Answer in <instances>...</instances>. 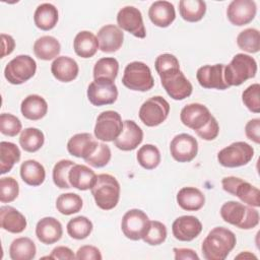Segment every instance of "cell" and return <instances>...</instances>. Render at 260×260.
<instances>
[{"label":"cell","instance_id":"cell-6","mask_svg":"<svg viewBox=\"0 0 260 260\" xmlns=\"http://www.w3.org/2000/svg\"><path fill=\"white\" fill-rule=\"evenodd\" d=\"M37 71V63L29 55H18L10 60L4 68V77L14 85L29 80Z\"/></svg>","mask_w":260,"mask_h":260},{"label":"cell","instance_id":"cell-18","mask_svg":"<svg viewBox=\"0 0 260 260\" xmlns=\"http://www.w3.org/2000/svg\"><path fill=\"white\" fill-rule=\"evenodd\" d=\"M209 109L199 103L186 105L180 113L181 122L195 132L200 130L211 118Z\"/></svg>","mask_w":260,"mask_h":260},{"label":"cell","instance_id":"cell-17","mask_svg":"<svg viewBox=\"0 0 260 260\" xmlns=\"http://www.w3.org/2000/svg\"><path fill=\"white\" fill-rule=\"evenodd\" d=\"M224 64H214V65H204L198 68L196 73V78L198 83L207 89H219L223 90L230 86L224 81L223 77Z\"/></svg>","mask_w":260,"mask_h":260},{"label":"cell","instance_id":"cell-1","mask_svg":"<svg viewBox=\"0 0 260 260\" xmlns=\"http://www.w3.org/2000/svg\"><path fill=\"white\" fill-rule=\"evenodd\" d=\"M237 244L236 235L229 229H212L201 245L202 255L206 260H224Z\"/></svg>","mask_w":260,"mask_h":260},{"label":"cell","instance_id":"cell-16","mask_svg":"<svg viewBox=\"0 0 260 260\" xmlns=\"http://www.w3.org/2000/svg\"><path fill=\"white\" fill-rule=\"evenodd\" d=\"M257 6L253 0H233L226 8L230 22L237 26L250 23L256 16Z\"/></svg>","mask_w":260,"mask_h":260},{"label":"cell","instance_id":"cell-11","mask_svg":"<svg viewBox=\"0 0 260 260\" xmlns=\"http://www.w3.org/2000/svg\"><path fill=\"white\" fill-rule=\"evenodd\" d=\"M150 225L147 214L137 208L128 210L122 217L121 230L124 236L132 241L143 239Z\"/></svg>","mask_w":260,"mask_h":260},{"label":"cell","instance_id":"cell-30","mask_svg":"<svg viewBox=\"0 0 260 260\" xmlns=\"http://www.w3.org/2000/svg\"><path fill=\"white\" fill-rule=\"evenodd\" d=\"M98 38L88 30L79 31L73 41V49L77 56L87 59L95 55L99 49Z\"/></svg>","mask_w":260,"mask_h":260},{"label":"cell","instance_id":"cell-25","mask_svg":"<svg viewBox=\"0 0 260 260\" xmlns=\"http://www.w3.org/2000/svg\"><path fill=\"white\" fill-rule=\"evenodd\" d=\"M53 76L61 82L73 81L79 72L77 62L68 56H59L51 64Z\"/></svg>","mask_w":260,"mask_h":260},{"label":"cell","instance_id":"cell-12","mask_svg":"<svg viewBox=\"0 0 260 260\" xmlns=\"http://www.w3.org/2000/svg\"><path fill=\"white\" fill-rule=\"evenodd\" d=\"M159 77L162 87L173 100L182 101L191 95L193 86L180 69L172 70L159 75Z\"/></svg>","mask_w":260,"mask_h":260},{"label":"cell","instance_id":"cell-33","mask_svg":"<svg viewBox=\"0 0 260 260\" xmlns=\"http://www.w3.org/2000/svg\"><path fill=\"white\" fill-rule=\"evenodd\" d=\"M20 177L26 185L37 187L44 183L46 171L41 162L35 159H27L20 166Z\"/></svg>","mask_w":260,"mask_h":260},{"label":"cell","instance_id":"cell-28","mask_svg":"<svg viewBox=\"0 0 260 260\" xmlns=\"http://www.w3.org/2000/svg\"><path fill=\"white\" fill-rule=\"evenodd\" d=\"M96 175L95 173L84 165L75 164L69 173V182L71 187L80 190L86 191L92 188L95 183Z\"/></svg>","mask_w":260,"mask_h":260},{"label":"cell","instance_id":"cell-50","mask_svg":"<svg viewBox=\"0 0 260 260\" xmlns=\"http://www.w3.org/2000/svg\"><path fill=\"white\" fill-rule=\"evenodd\" d=\"M219 133V125L216 121V119L211 116L210 120L198 131H196V134L203 140L211 141L214 140Z\"/></svg>","mask_w":260,"mask_h":260},{"label":"cell","instance_id":"cell-56","mask_svg":"<svg viewBox=\"0 0 260 260\" xmlns=\"http://www.w3.org/2000/svg\"><path fill=\"white\" fill-rule=\"evenodd\" d=\"M241 257H244V258H256L255 255L249 253L248 251H246V252H244V253H241V254H239L238 256H236L237 259H238V258H241Z\"/></svg>","mask_w":260,"mask_h":260},{"label":"cell","instance_id":"cell-49","mask_svg":"<svg viewBox=\"0 0 260 260\" xmlns=\"http://www.w3.org/2000/svg\"><path fill=\"white\" fill-rule=\"evenodd\" d=\"M154 67L159 76V75L170 72L172 70L180 69V63L176 56H174L173 54L165 53V54H160L156 57L155 62H154Z\"/></svg>","mask_w":260,"mask_h":260},{"label":"cell","instance_id":"cell-42","mask_svg":"<svg viewBox=\"0 0 260 260\" xmlns=\"http://www.w3.org/2000/svg\"><path fill=\"white\" fill-rule=\"evenodd\" d=\"M68 235L75 240L86 239L92 232V222L86 216H76L67 223Z\"/></svg>","mask_w":260,"mask_h":260},{"label":"cell","instance_id":"cell-45","mask_svg":"<svg viewBox=\"0 0 260 260\" xmlns=\"http://www.w3.org/2000/svg\"><path fill=\"white\" fill-rule=\"evenodd\" d=\"M19 194V185L12 177H3L0 179V201L9 203L14 201Z\"/></svg>","mask_w":260,"mask_h":260},{"label":"cell","instance_id":"cell-55","mask_svg":"<svg viewBox=\"0 0 260 260\" xmlns=\"http://www.w3.org/2000/svg\"><path fill=\"white\" fill-rule=\"evenodd\" d=\"M1 41H2V53L1 58H4L7 55H10L14 48H15V41L14 39L6 34H1Z\"/></svg>","mask_w":260,"mask_h":260},{"label":"cell","instance_id":"cell-31","mask_svg":"<svg viewBox=\"0 0 260 260\" xmlns=\"http://www.w3.org/2000/svg\"><path fill=\"white\" fill-rule=\"evenodd\" d=\"M59 13L57 8L51 3L40 4L34 14V21L38 28L42 30H51L58 22Z\"/></svg>","mask_w":260,"mask_h":260},{"label":"cell","instance_id":"cell-48","mask_svg":"<svg viewBox=\"0 0 260 260\" xmlns=\"http://www.w3.org/2000/svg\"><path fill=\"white\" fill-rule=\"evenodd\" d=\"M21 122L16 116L9 113H2L0 115V131L2 134L14 137L21 131Z\"/></svg>","mask_w":260,"mask_h":260},{"label":"cell","instance_id":"cell-4","mask_svg":"<svg viewBox=\"0 0 260 260\" xmlns=\"http://www.w3.org/2000/svg\"><path fill=\"white\" fill-rule=\"evenodd\" d=\"M257 62L250 55L236 54L228 65H224L223 77L229 86H239L248 79L255 77Z\"/></svg>","mask_w":260,"mask_h":260},{"label":"cell","instance_id":"cell-54","mask_svg":"<svg viewBox=\"0 0 260 260\" xmlns=\"http://www.w3.org/2000/svg\"><path fill=\"white\" fill-rule=\"evenodd\" d=\"M175 260H198L199 256L197 253L189 248H174Z\"/></svg>","mask_w":260,"mask_h":260},{"label":"cell","instance_id":"cell-5","mask_svg":"<svg viewBox=\"0 0 260 260\" xmlns=\"http://www.w3.org/2000/svg\"><path fill=\"white\" fill-rule=\"evenodd\" d=\"M124 86L135 91H147L154 85L150 68L143 62L133 61L126 65L122 77Z\"/></svg>","mask_w":260,"mask_h":260},{"label":"cell","instance_id":"cell-38","mask_svg":"<svg viewBox=\"0 0 260 260\" xmlns=\"http://www.w3.org/2000/svg\"><path fill=\"white\" fill-rule=\"evenodd\" d=\"M83 201L81 197L76 193H63L58 196L56 200L57 210L64 215H71L81 210Z\"/></svg>","mask_w":260,"mask_h":260},{"label":"cell","instance_id":"cell-21","mask_svg":"<svg viewBox=\"0 0 260 260\" xmlns=\"http://www.w3.org/2000/svg\"><path fill=\"white\" fill-rule=\"evenodd\" d=\"M100 50L104 53L117 52L123 45L124 32L115 24H106L98 31Z\"/></svg>","mask_w":260,"mask_h":260},{"label":"cell","instance_id":"cell-53","mask_svg":"<svg viewBox=\"0 0 260 260\" xmlns=\"http://www.w3.org/2000/svg\"><path fill=\"white\" fill-rule=\"evenodd\" d=\"M44 258H49V259H56V260H71V259H75V255L73 253V251L65 246H58L55 247L51 254L47 257Z\"/></svg>","mask_w":260,"mask_h":260},{"label":"cell","instance_id":"cell-24","mask_svg":"<svg viewBox=\"0 0 260 260\" xmlns=\"http://www.w3.org/2000/svg\"><path fill=\"white\" fill-rule=\"evenodd\" d=\"M148 16L150 21L155 26L168 27L174 22L176 18L175 7L169 1H155L150 5L148 9Z\"/></svg>","mask_w":260,"mask_h":260},{"label":"cell","instance_id":"cell-27","mask_svg":"<svg viewBox=\"0 0 260 260\" xmlns=\"http://www.w3.org/2000/svg\"><path fill=\"white\" fill-rule=\"evenodd\" d=\"M177 203L187 211H197L205 204L204 194L196 187H183L177 193Z\"/></svg>","mask_w":260,"mask_h":260},{"label":"cell","instance_id":"cell-32","mask_svg":"<svg viewBox=\"0 0 260 260\" xmlns=\"http://www.w3.org/2000/svg\"><path fill=\"white\" fill-rule=\"evenodd\" d=\"M34 53L41 60L49 61L56 59L61 51L59 41L52 36H43L34 44Z\"/></svg>","mask_w":260,"mask_h":260},{"label":"cell","instance_id":"cell-22","mask_svg":"<svg viewBox=\"0 0 260 260\" xmlns=\"http://www.w3.org/2000/svg\"><path fill=\"white\" fill-rule=\"evenodd\" d=\"M99 142L90 133H77L67 142L68 152L78 158H86L98 147Z\"/></svg>","mask_w":260,"mask_h":260},{"label":"cell","instance_id":"cell-3","mask_svg":"<svg viewBox=\"0 0 260 260\" xmlns=\"http://www.w3.org/2000/svg\"><path fill=\"white\" fill-rule=\"evenodd\" d=\"M91 195L98 207L103 210L115 208L120 199V184L118 180L110 174H100L95 183L90 189Z\"/></svg>","mask_w":260,"mask_h":260},{"label":"cell","instance_id":"cell-15","mask_svg":"<svg viewBox=\"0 0 260 260\" xmlns=\"http://www.w3.org/2000/svg\"><path fill=\"white\" fill-rule=\"evenodd\" d=\"M170 152L175 160L179 162H189L197 155L198 142L196 138L190 134H178L170 143Z\"/></svg>","mask_w":260,"mask_h":260},{"label":"cell","instance_id":"cell-37","mask_svg":"<svg viewBox=\"0 0 260 260\" xmlns=\"http://www.w3.org/2000/svg\"><path fill=\"white\" fill-rule=\"evenodd\" d=\"M45 142L44 133L35 127H28L21 131L19 144L26 152H36L42 148Z\"/></svg>","mask_w":260,"mask_h":260},{"label":"cell","instance_id":"cell-52","mask_svg":"<svg viewBox=\"0 0 260 260\" xmlns=\"http://www.w3.org/2000/svg\"><path fill=\"white\" fill-rule=\"evenodd\" d=\"M245 134L246 136L255 142L256 144L260 143V119L255 118L251 119L245 125Z\"/></svg>","mask_w":260,"mask_h":260},{"label":"cell","instance_id":"cell-44","mask_svg":"<svg viewBox=\"0 0 260 260\" xmlns=\"http://www.w3.org/2000/svg\"><path fill=\"white\" fill-rule=\"evenodd\" d=\"M167 236V228L162 222L158 220H150L149 229L142 240L150 246H157L166 241Z\"/></svg>","mask_w":260,"mask_h":260},{"label":"cell","instance_id":"cell-10","mask_svg":"<svg viewBox=\"0 0 260 260\" xmlns=\"http://www.w3.org/2000/svg\"><path fill=\"white\" fill-rule=\"evenodd\" d=\"M123 121L116 111L108 110L102 112L95 121L94 136L103 142L114 141L122 132Z\"/></svg>","mask_w":260,"mask_h":260},{"label":"cell","instance_id":"cell-7","mask_svg":"<svg viewBox=\"0 0 260 260\" xmlns=\"http://www.w3.org/2000/svg\"><path fill=\"white\" fill-rule=\"evenodd\" d=\"M254 156V148L245 141H236L217 153L219 165L225 168H238L249 164Z\"/></svg>","mask_w":260,"mask_h":260},{"label":"cell","instance_id":"cell-43","mask_svg":"<svg viewBox=\"0 0 260 260\" xmlns=\"http://www.w3.org/2000/svg\"><path fill=\"white\" fill-rule=\"evenodd\" d=\"M75 165L74 161L70 159H61L55 164L53 168V182L60 189L71 188L69 182V173L72 167Z\"/></svg>","mask_w":260,"mask_h":260},{"label":"cell","instance_id":"cell-26","mask_svg":"<svg viewBox=\"0 0 260 260\" xmlns=\"http://www.w3.org/2000/svg\"><path fill=\"white\" fill-rule=\"evenodd\" d=\"M1 228L12 234L22 233L26 229V218L16 208L4 205L0 207Z\"/></svg>","mask_w":260,"mask_h":260},{"label":"cell","instance_id":"cell-14","mask_svg":"<svg viewBox=\"0 0 260 260\" xmlns=\"http://www.w3.org/2000/svg\"><path fill=\"white\" fill-rule=\"evenodd\" d=\"M118 26L138 39L146 37L141 11L134 6H125L117 14Z\"/></svg>","mask_w":260,"mask_h":260},{"label":"cell","instance_id":"cell-41","mask_svg":"<svg viewBox=\"0 0 260 260\" xmlns=\"http://www.w3.org/2000/svg\"><path fill=\"white\" fill-rule=\"evenodd\" d=\"M119 71V62L113 57L99 59L93 67V78H107L115 80Z\"/></svg>","mask_w":260,"mask_h":260},{"label":"cell","instance_id":"cell-2","mask_svg":"<svg viewBox=\"0 0 260 260\" xmlns=\"http://www.w3.org/2000/svg\"><path fill=\"white\" fill-rule=\"evenodd\" d=\"M221 218L241 230H251L259 223V212L255 207L239 201H226L220 207Z\"/></svg>","mask_w":260,"mask_h":260},{"label":"cell","instance_id":"cell-8","mask_svg":"<svg viewBox=\"0 0 260 260\" xmlns=\"http://www.w3.org/2000/svg\"><path fill=\"white\" fill-rule=\"evenodd\" d=\"M221 186L225 192L237 196L243 203L252 207L260 206L259 189L249 182L238 177L230 176L221 180Z\"/></svg>","mask_w":260,"mask_h":260},{"label":"cell","instance_id":"cell-23","mask_svg":"<svg viewBox=\"0 0 260 260\" xmlns=\"http://www.w3.org/2000/svg\"><path fill=\"white\" fill-rule=\"evenodd\" d=\"M63 235L61 222L52 216H47L40 219L36 226V236L38 240L46 245H51L58 242Z\"/></svg>","mask_w":260,"mask_h":260},{"label":"cell","instance_id":"cell-19","mask_svg":"<svg viewBox=\"0 0 260 260\" xmlns=\"http://www.w3.org/2000/svg\"><path fill=\"white\" fill-rule=\"evenodd\" d=\"M201 232L202 223L193 215L179 216L172 224L173 236L181 242H190L197 238Z\"/></svg>","mask_w":260,"mask_h":260},{"label":"cell","instance_id":"cell-39","mask_svg":"<svg viewBox=\"0 0 260 260\" xmlns=\"http://www.w3.org/2000/svg\"><path fill=\"white\" fill-rule=\"evenodd\" d=\"M136 158L138 164L145 170H153L160 162V152L159 149L153 144L142 145L137 153Z\"/></svg>","mask_w":260,"mask_h":260},{"label":"cell","instance_id":"cell-29","mask_svg":"<svg viewBox=\"0 0 260 260\" xmlns=\"http://www.w3.org/2000/svg\"><path fill=\"white\" fill-rule=\"evenodd\" d=\"M20 112L22 116L28 120H41L48 112V104L43 96L39 94H29L21 102Z\"/></svg>","mask_w":260,"mask_h":260},{"label":"cell","instance_id":"cell-51","mask_svg":"<svg viewBox=\"0 0 260 260\" xmlns=\"http://www.w3.org/2000/svg\"><path fill=\"white\" fill-rule=\"evenodd\" d=\"M75 257H76V259H79V260H83V259H86V260H102V258H103V256L101 254V251L96 247L91 246V245L81 246L77 250Z\"/></svg>","mask_w":260,"mask_h":260},{"label":"cell","instance_id":"cell-34","mask_svg":"<svg viewBox=\"0 0 260 260\" xmlns=\"http://www.w3.org/2000/svg\"><path fill=\"white\" fill-rule=\"evenodd\" d=\"M37 247L27 237H20L12 241L9 247V256L12 260H31L36 257Z\"/></svg>","mask_w":260,"mask_h":260},{"label":"cell","instance_id":"cell-36","mask_svg":"<svg viewBox=\"0 0 260 260\" xmlns=\"http://www.w3.org/2000/svg\"><path fill=\"white\" fill-rule=\"evenodd\" d=\"M181 17L188 22H197L206 13V3L202 0H181L179 2Z\"/></svg>","mask_w":260,"mask_h":260},{"label":"cell","instance_id":"cell-47","mask_svg":"<svg viewBox=\"0 0 260 260\" xmlns=\"http://www.w3.org/2000/svg\"><path fill=\"white\" fill-rule=\"evenodd\" d=\"M242 101L246 108L255 114L260 112V85L253 83L249 85L242 93Z\"/></svg>","mask_w":260,"mask_h":260},{"label":"cell","instance_id":"cell-20","mask_svg":"<svg viewBox=\"0 0 260 260\" xmlns=\"http://www.w3.org/2000/svg\"><path fill=\"white\" fill-rule=\"evenodd\" d=\"M143 140L142 129L133 121H123V129L120 135L114 140L115 146L123 151L134 150Z\"/></svg>","mask_w":260,"mask_h":260},{"label":"cell","instance_id":"cell-9","mask_svg":"<svg viewBox=\"0 0 260 260\" xmlns=\"http://www.w3.org/2000/svg\"><path fill=\"white\" fill-rule=\"evenodd\" d=\"M170 113V104L160 95L146 100L140 107L138 115L141 122L147 127H155L165 122Z\"/></svg>","mask_w":260,"mask_h":260},{"label":"cell","instance_id":"cell-46","mask_svg":"<svg viewBox=\"0 0 260 260\" xmlns=\"http://www.w3.org/2000/svg\"><path fill=\"white\" fill-rule=\"evenodd\" d=\"M112 152L106 143H99L96 149L86 158H84L85 162L93 168H103L107 166L111 160Z\"/></svg>","mask_w":260,"mask_h":260},{"label":"cell","instance_id":"cell-40","mask_svg":"<svg viewBox=\"0 0 260 260\" xmlns=\"http://www.w3.org/2000/svg\"><path fill=\"white\" fill-rule=\"evenodd\" d=\"M238 47L248 53H258L260 50V32L257 28L249 27L242 30L237 37Z\"/></svg>","mask_w":260,"mask_h":260},{"label":"cell","instance_id":"cell-35","mask_svg":"<svg viewBox=\"0 0 260 260\" xmlns=\"http://www.w3.org/2000/svg\"><path fill=\"white\" fill-rule=\"evenodd\" d=\"M18 146L9 141L0 142V174L4 175L12 170L15 164L20 160Z\"/></svg>","mask_w":260,"mask_h":260},{"label":"cell","instance_id":"cell-13","mask_svg":"<svg viewBox=\"0 0 260 260\" xmlns=\"http://www.w3.org/2000/svg\"><path fill=\"white\" fill-rule=\"evenodd\" d=\"M87 99L95 107L112 105L117 101L118 88L113 80L107 78H96L87 87Z\"/></svg>","mask_w":260,"mask_h":260}]
</instances>
